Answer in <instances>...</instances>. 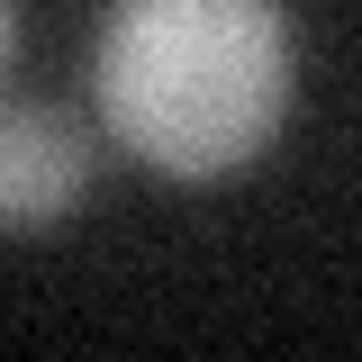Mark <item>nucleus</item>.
<instances>
[{"mask_svg":"<svg viewBox=\"0 0 362 362\" xmlns=\"http://www.w3.org/2000/svg\"><path fill=\"white\" fill-rule=\"evenodd\" d=\"M290 9L281 0H109L100 118L145 173L226 181L263 163L290 118Z\"/></svg>","mask_w":362,"mask_h":362,"instance_id":"f257e3e1","label":"nucleus"},{"mask_svg":"<svg viewBox=\"0 0 362 362\" xmlns=\"http://www.w3.org/2000/svg\"><path fill=\"white\" fill-rule=\"evenodd\" d=\"M100 145L54 100H0V235H54L82 209Z\"/></svg>","mask_w":362,"mask_h":362,"instance_id":"f03ea898","label":"nucleus"},{"mask_svg":"<svg viewBox=\"0 0 362 362\" xmlns=\"http://www.w3.org/2000/svg\"><path fill=\"white\" fill-rule=\"evenodd\" d=\"M0 64H9V0H0Z\"/></svg>","mask_w":362,"mask_h":362,"instance_id":"7ed1b4c3","label":"nucleus"}]
</instances>
